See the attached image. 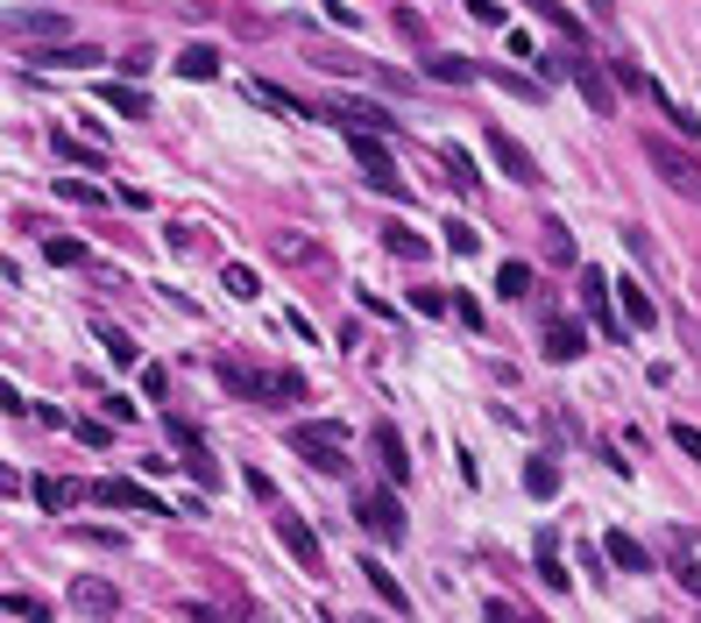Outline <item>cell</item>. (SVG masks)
I'll return each mask as SVG.
<instances>
[{
	"label": "cell",
	"mask_w": 701,
	"mask_h": 623,
	"mask_svg": "<svg viewBox=\"0 0 701 623\" xmlns=\"http://www.w3.org/2000/svg\"><path fill=\"white\" fill-rule=\"evenodd\" d=\"M220 383L234 389V397H248V404H290V397H305V376H298V368H248V362H220Z\"/></svg>",
	"instance_id": "6da1fadb"
},
{
	"label": "cell",
	"mask_w": 701,
	"mask_h": 623,
	"mask_svg": "<svg viewBox=\"0 0 701 623\" xmlns=\"http://www.w3.org/2000/svg\"><path fill=\"white\" fill-rule=\"evenodd\" d=\"M290 454L312 461L319 475H347V433L334 418H298L290 425Z\"/></svg>",
	"instance_id": "7a4b0ae2"
},
{
	"label": "cell",
	"mask_w": 701,
	"mask_h": 623,
	"mask_svg": "<svg viewBox=\"0 0 701 623\" xmlns=\"http://www.w3.org/2000/svg\"><path fill=\"white\" fill-rule=\"evenodd\" d=\"M347 135V156H355V164L368 170V185L383 191V199H404V178H397V156H389V142L376 128H340Z\"/></svg>",
	"instance_id": "3957f363"
},
{
	"label": "cell",
	"mask_w": 701,
	"mask_h": 623,
	"mask_svg": "<svg viewBox=\"0 0 701 623\" xmlns=\"http://www.w3.org/2000/svg\"><path fill=\"white\" fill-rule=\"evenodd\" d=\"M645 164L667 178L673 191H688V199H701V156L694 149H680V142H667V135H645Z\"/></svg>",
	"instance_id": "277c9868"
},
{
	"label": "cell",
	"mask_w": 701,
	"mask_h": 623,
	"mask_svg": "<svg viewBox=\"0 0 701 623\" xmlns=\"http://www.w3.org/2000/svg\"><path fill=\"white\" fill-rule=\"evenodd\" d=\"M164 425H170V446H178V454H185V461H178V467H185V475H191V482H199V490H220V461H213V454H206V439H199V425H185L178 412H170Z\"/></svg>",
	"instance_id": "5b68a950"
},
{
	"label": "cell",
	"mask_w": 701,
	"mask_h": 623,
	"mask_svg": "<svg viewBox=\"0 0 701 623\" xmlns=\"http://www.w3.org/2000/svg\"><path fill=\"white\" fill-rule=\"evenodd\" d=\"M355 517H362V532L376 545H404V511H397V496H389V490H362Z\"/></svg>",
	"instance_id": "8992f818"
},
{
	"label": "cell",
	"mask_w": 701,
	"mask_h": 623,
	"mask_svg": "<svg viewBox=\"0 0 701 623\" xmlns=\"http://www.w3.org/2000/svg\"><path fill=\"white\" fill-rule=\"evenodd\" d=\"M92 503H107V511H142V517H178L164 496H149L142 482H128V475H107V482H92Z\"/></svg>",
	"instance_id": "52a82bcc"
},
{
	"label": "cell",
	"mask_w": 701,
	"mask_h": 623,
	"mask_svg": "<svg viewBox=\"0 0 701 623\" xmlns=\"http://www.w3.org/2000/svg\"><path fill=\"white\" fill-rule=\"evenodd\" d=\"M567 78H574V92H581V100H589V113H595V121H610V113H616V78H602V65H589V57H567Z\"/></svg>",
	"instance_id": "ba28073f"
},
{
	"label": "cell",
	"mask_w": 701,
	"mask_h": 623,
	"mask_svg": "<svg viewBox=\"0 0 701 623\" xmlns=\"http://www.w3.org/2000/svg\"><path fill=\"white\" fill-rule=\"evenodd\" d=\"M610 277H602V269H581V305H589V319L602 326V334H610V340H623V334H631V319H610Z\"/></svg>",
	"instance_id": "9c48e42d"
},
{
	"label": "cell",
	"mask_w": 701,
	"mask_h": 623,
	"mask_svg": "<svg viewBox=\"0 0 701 623\" xmlns=\"http://www.w3.org/2000/svg\"><path fill=\"white\" fill-rule=\"evenodd\" d=\"M277 538H284V553L298 560L305 574H319V567H326V553H319V532H312L305 517H290V511H284V517H277Z\"/></svg>",
	"instance_id": "30bf717a"
},
{
	"label": "cell",
	"mask_w": 701,
	"mask_h": 623,
	"mask_svg": "<svg viewBox=\"0 0 701 623\" xmlns=\"http://www.w3.org/2000/svg\"><path fill=\"white\" fill-rule=\"evenodd\" d=\"M8 36H14V43H43V36H65V14H57V8H8Z\"/></svg>",
	"instance_id": "8fae6325"
},
{
	"label": "cell",
	"mask_w": 701,
	"mask_h": 623,
	"mask_svg": "<svg viewBox=\"0 0 701 623\" xmlns=\"http://www.w3.org/2000/svg\"><path fill=\"white\" fill-rule=\"evenodd\" d=\"M22 65H43V71H86V65H107V57L100 50H92V43H57V50H22Z\"/></svg>",
	"instance_id": "7c38bea8"
},
{
	"label": "cell",
	"mask_w": 701,
	"mask_h": 623,
	"mask_svg": "<svg viewBox=\"0 0 701 623\" xmlns=\"http://www.w3.org/2000/svg\"><path fill=\"white\" fill-rule=\"evenodd\" d=\"M71 610H86V616H121V589L100 574H86V581H71Z\"/></svg>",
	"instance_id": "4fadbf2b"
},
{
	"label": "cell",
	"mask_w": 701,
	"mask_h": 623,
	"mask_svg": "<svg viewBox=\"0 0 701 623\" xmlns=\"http://www.w3.org/2000/svg\"><path fill=\"white\" fill-rule=\"evenodd\" d=\"M368 446H376V461H383V475L389 482H404V475H412V446H404V433H397V425H376V433H368Z\"/></svg>",
	"instance_id": "5bb4252c"
},
{
	"label": "cell",
	"mask_w": 701,
	"mask_h": 623,
	"mask_svg": "<svg viewBox=\"0 0 701 623\" xmlns=\"http://www.w3.org/2000/svg\"><path fill=\"white\" fill-rule=\"evenodd\" d=\"M490 156H496L503 170H511L517 185H539V164H532V156L517 149V135H511V128H490Z\"/></svg>",
	"instance_id": "9a60e30c"
},
{
	"label": "cell",
	"mask_w": 701,
	"mask_h": 623,
	"mask_svg": "<svg viewBox=\"0 0 701 623\" xmlns=\"http://www.w3.org/2000/svg\"><path fill=\"white\" fill-rule=\"evenodd\" d=\"M334 128H376V135H389L397 121H389V107H376V100H334Z\"/></svg>",
	"instance_id": "2e32d148"
},
{
	"label": "cell",
	"mask_w": 701,
	"mask_h": 623,
	"mask_svg": "<svg viewBox=\"0 0 701 623\" xmlns=\"http://www.w3.org/2000/svg\"><path fill=\"white\" fill-rule=\"evenodd\" d=\"M539 581H545V589H553V595H567V560H560V532H553V524H545V532H539Z\"/></svg>",
	"instance_id": "e0dca14e"
},
{
	"label": "cell",
	"mask_w": 701,
	"mask_h": 623,
	"mask_svg": "<svg viewBox=\"0 0 701 623\" xmlns=\"http://www.w3.org/2000/svg\"><path fill=\"white\" fill-rule=\"evenodd\" d=\"M589 355V334H581L574 319H553L545 326V362H581Z\"/></svg>",
	"instance_id": "ac0fdd59"
},
{
	"label": "cell",
	"mask_w": 701,
	"mask_h": 623,
	"mask_svg": "<svg viewBox=\"0 0 701 623\" xmlns=\"http://www.w3.org/2000/svg\"><path fill=\"white\" fill-rule=\"evenodd\" d=\"M355 574L368 581V589H376V602H389V610H412V595H404V581H397V574H389V567H383V560H376V553H368V560H362V567H355Z\"/></svg>",
	"instance_id": "d6986e66"
},
{
	"label": "cell",
	"mask_w": 701,
	"mask_h": 623,
	"mask_svg": "<svg viewBox=\"0 0 701 623\" xmlns=\"http://www.w3.org/2000/svg\"><path fill=\"white\" fill-rule=\"evenodd\" d=\"M602 553H610V567H616V574H645V567H652L645 545H638L631 532H602Z\"/></svg>",
	"instance_id": "ffe728a7"
},
{
	"label": "cell",
	"mask_w": 701,
	"mask_h": 623,
	"mask_svg": "<svg viewBox=\"0 0 701 623\" xmlns=\"http://www.w3.org/2000/svg\"><path fill=\"white\" fill-rule=\"evenodd\" d=\"M616 312H623V319L638 326V334H645V326H659V305L645 298V284H631V277L616 284Z\"/></svg>",
	"instance_id": "44dd1931"
},
{
	"label": "cell",
	"mask_w": 701,
	"mask_h": 623,
	"mask_svg": "<svg viewBox=\"0 0 701 623\" xmlns=\"http://www.w3.org/2000/svg\"><path fill=\"white\" fill-rule=\"evenodd\" d=\"M78 496H92V490H78V482H57V475H36V503H43L50 517H65Z\"/></svg>",
	"instance_id": "7402d4cb"
},
{
	"label": "cell",
	"mask_w": 701,
	"mask_h": 623,
	"mask_svg": "<svg viewBox=\"0 0 701 623\" xmlns=\"http://www.w3.org/2000/svg\"><path fill=\"white\" fill-rule=\"evenodd\" d=\"M440 170H446V185H454V191H475V185H482V178H475V156L454 149V142H440Z\"/></svg>",
	"instance_id": "603a6c76"
},
{
	"label": "cell",
	"mask_w": 701,
	"mask_h": 623,
	"mask_svg": "<svg viewBox=\"0 0 701 623\" xmlns=\"http://www.w3.org/2000/svg\"><path fill=\"white\" fill-rule=\"evenodd\" d=\"M383 248H389V256H397V263H425V256H433V248H425V234H412V227H383Z\"/></svg>",
	"instance_id": "cb8c5ba5"
},
{
	"label": "cell",
	"mask_w": 701,
	"mask_h": 623,
	"mask_svg": "<svg viewBox=\"0 0 701 623\" xmlns=\"http://www.w3.org/2000/svg\"><path fill=\"white\" fill-rule=\"evenodd\" d=\"M248 100H256V107H269V113H284V121H305V107L290 100L284 86H263V78H256V86H248Z\"/></svg>",
	"instance_id": "d4e9b609"
},
{
	"label": "cell",
	"mask_w": 701,
	"mask_h": 623,
	"mask_svg": "<svg viewBox=\"0 0 701 623\" xmlns=\"http://www.w3.org/2000/svg\"><path fill=\"white\" fill-rule=\"evenodd\" d=\"M213 71H220V50H213V43L178 50V78H213Z\"/></svg>",
	"instance_id": "484cf974"
},
{
	"label": "cell",
	"mask_w": 701,
	"mask_h": 623,
	"mask_svg": "<svg viewBox=\"0 0 701 623\" xmlns=\"http://www.w3.org/2000/svg\"><path fill=\"white\" fill-rule=\"evenodd\" d=\"M269 248H277V256H284V263H298V269H319V263H326V256H319V248H312V241H305V234H277V241H269Z\"/></svg>",
	"instance_id": "4316f807"
},
{
	"label": "cell",
	"mask_w": 701,
	"mask_h": 623,
	"mask_svg": "<svg viewBox=\"0 0 701 623\" xmlns=\"http://www.w3.org/2000/svg\"><path fill=\"white\" fill-rule=\"evenodd\" d=\"M50 142H57V156H65V164H107V149H100V142H78V135H65V128H57Z\"/></svg>",
	"instance_id": "83f0119b"
},
{
	"label": "cell",
	"mask_w": 701,
	"mask_h": 623,
	"mask_svg": "<svg viewBox=\"0 0 701 623\" xmlns=\"http://www.w3.org/2000/svg\"><path fill=\"white\" fill-rule=\"evenodd\" d=\"M496 298H511V305L532 298V269H524V263H503V269H496Z\"/></svg>",
	"instance_id": "f1b7e54d"
},
{
	"label": "cell",
	"mask_w": 701,
	"mask_h": 623,
	"mask_svg": "<svg viewBox=\"0 0 701 623\" xmlns=\"http://www.w3.org/2000/svg\"><path fill=\"white\" fill-rule=\"evenodd\" d=\"M100 100H107L113 113H128V121H142V113H149V100H142L135 86H100Z\"/></svg>",
	"instance_id": "f546056e"
},
{
	"label": "cell",
	"mask_w": 701,
	"mask_h": 623,
	"mask_svg": "<svg viewBox=\"0 0 701 623\" xmlns=\"http://www.w3.org/2000/svg\"><path fill=\"white\" fill-rule=\"evenodd\" d=\"M524 8H539L545 22H553V29H560V36H567V43L581 50V22H574V8H553V0H524Z\"/></svg>",
	"instance_id": "4dcf8cb0"
},
{
	"label": "cell",
	"mask_w": 701,
	"mask_h": 623,
	"mask_svg": "<svg viewBox=\"0 0 701 623\" xmlns=\"http://www.w3.org/2000/svg\"><path fill=\"white\" fill-rule=\"evenodd\" d=\"M524 490H532L539 503H545V496H560V467H553V461H532V467H524Z\"/></svg>",
	"instance_id": "1f68e13d"
},
{
	"label": "cell",
	"mask_w": 701,
	"mask_h": 623,
	"mask_svg": "<svg viewBox=\"0 0 701 623\" xmlns=\"http://www.w3.org/2000/svg\"><path fill=\"white\" fill-rule=\"evenodd\" d=\"M433 78H440V86H475V65H467V57H433Z\"/></svg>",
	"instance_id": "d6a6232c"
},
{
	"label": "cell",
	"mask_w": 701,
	"mask_h": 623,
	"mask_svg": "<svg viewBox=\"0 0 701 623\" xmlns=\"http://www.w3.org/2000/svg\"><path fill=\"white\" fill-rule=\"evenodd\" d=\"M440 234H446V248H454V256H482V234L467 227V220H446Z\"/></svg>",
	"instance_id": "836d02e7"
},
{
	"label": "cell",
	"mask_w": 701,
	"mask_h": 623,
	"mask_svg": "<svg viewBox=\"0 0 701 623\" xmlns=\"http://www.w3.org/2000/svg\"><path fill=\"white\" fill-rule=\"evenodd\" d=\"M43 256H50L57 269H78V263H86V241H65V234H50V241H43Z\"/></svg>",
	"instance_id": "e575fe53"
},
{
	"label": "cell",
	"mask_w": 701,
	"mask_h": 623,
	"mask_svg": "<svg viewBox=\"0 0 701 623\" xmlns=\"http://www.w3.org/2000/svg\"><path fill=\"white\" fill-rule=\"evenodd\" d=\"M0 610H8V616H22V623H50V602H43V595H8Z\"/></svg>",
	"instance_id": "d590c367"
},
{
	"label": "cell",
	"mask_w": 701,
	"mask_h": 623,
	"mask_svg": "<svg viewBox=\"0 0 701 623\" xmlns=\"http://www.w3.org/2000/svg\"><path fill=\"white\" fill-rule=\"evenodd\" d=\"M220 284H227L241 305H248V298H263V290H256V269H241V263H227V269H220Z\"/></svg>",
	"instance_id": "8d00e7d4"
},
{
	"label": "cell",
	"mask_w": 701,
	"mask_h": 623,
	"mask_svg": "<svg viewBox=\"0 0 701 623\" xmlns=\"http://www.w3.org/2000/svg\"><path fill=\"white\" fill-rule=\"evenodd\" d=\"M100 347H107V362H113V368H135V340H128V334L100 326Z\"/></svg>",
	"instance_id": "74e56055"
},
{
	"label": "cell",
	"mask_w": 701,
	"mask_h": 623,
	"mask_svg": "<svg viewBox=\"0 0 701 623\" xmlns=\"http://www.w3.org/2000/svg\"><path fill=\"white\" fill-rule=\"evenodd\" d=\"M57 199H71V206H107V191H92L86 178H57Z\"/></svg>",
	"instance_id": "f35d334b"
},
{
	"label": "cell",
	"mask_w": 701,
	"mask_h": 623,
	"mask_svg": "<svg viewBox=\"0 0 701 623\" xmlns=\"http://www.w3.org/2000/svg\"><path fill=\"white\" fill-rule=\"evenodd\" d=\"M539 234H545V256H553V263H574V241H567V227H560V220H545Z\"/></svg>",
	"instance_id": "ab89813d"
},
{
	"label": "cell",
	"mask_w": 701,
	"mask_h": 623,
	"mask_svg": "<svg viewBox=\"0 0 701 623\" xmlns=\"http://www.w3.org/2000/svg\"><path fill=\"white\" fill-rule=\"evenodd\" d=\"M673 581H680V589H688V595L701 602V560H694V553H680V560H673Z\"/></svg>",
	"instance_id": "60d3db41"
},
{
	"label": "cell",
	"mask_w": 701,
	"mask_h": 623,
	"mask_svg": "<svg viewBox=\"0 0 701 623\" xmlns=\"http://www.w3.org/2000/svg\"><path fill=\"white\" fill-rule=\"evenodd\" d=\"M71 433L86 439V446H107V439H113V433H107V418H71Z\"/></svg>",
	"instance_id": "b9f144b4"
},
{
	"label": "cell",
	"mask_w": 701,
	"mask_h": 623,
	"mask_svg": "<svg viewBox=\"0 0 701 623\" xmlns=\"http://www.w3.org/2000/svg\"><path fill=\"white\" fill-rule=\"evenodd\" d=\"M673 446H680L688 461H701V425H688V418H680V425H673Z\"/></svg>",
	"instance_id": "7bdbcfd3"
},
{
	"label": "cell",
	"mask_w": 701,
	"mask_h": 623,
	"mask_svg": "<svg viewBox=\"0 0 701 623\" xmlns=\"http://www.w3.org/2000/svg\"><path fill=\"white\" fill-rule=\"evenodd\" d=\"M461 8H467V14H475V22H482V29H503V8H496V0H461Z\"/></svg>",
	"instance_id": "ee69618b"
},
{
	"label": "cell",
	"mask_w": 701,
	"mask_h": 623,
	"mask_svg": "<svg viewBox=\"0 0 701 623\" xmlns=\"http://www.w3.org/2000/svg\"><path fill=\"white\" fill-rule=\"evenodd\" d=\"M616 86H623V92H652V78H645V71H638V65H631V57H623V65H616Z\"/></svg>",
	"instance_id": "f6af8a7d"
},
{
	"label": "cell",
	"mask_w": 701,
	"mask_h": 623,
	"mask_svg": "<svg viewBox=\"0 0 701 623\" xmlns=\"http://www.w3.org/2000/svg\"><path fill=\"white\" fill-rule=\"evenodd\" d=\"M482 616H496V623H511V616H524V602H511V595H490V602H482Z\"/></svg>",
	"instance_id": "bcb514c9"
},
{
	"label": "cell",
	"mask_w": 701,
	"mask_h": 623,
	"mask_svg": "<svg viewBox=\"0 0 701 623\" xmlns=\"http://www.w3.org/2000/svg\"><path fill=\"white\" fill-rule=\"evenodd\" d=\"M454 312H461V326H467V334H482V305H475V298H467V290H461V298H454Z\"/></svg>",
	"instance_id": "7dc6e473"
},
{
	"label": "cell",
	"mask_w": 701,
	"mask_h": 623,
	"mask_svg": "<svg viewBox=\"0 0 701 623\" xmlns=\"http://www.w3.org/2000/svg\"><path fill=\"white\" fill-rule=\"evenodd\" d=\"M412 305L433 312V319H440V312H454V298H440V290H412Z\"/></svg>",
	"instance_id": "c3c4849f"
},
{
	"label": "cell",
	"mask_w": 701,
	"mask_h": 623,
	"mask_svg": "<svg viewBox=\"0 0 701 623\" xmlns=\"http://www.w3.org/2000/svg\"><path fill=\"white\" fill-rule=\"evenodd\" d=\"M589 14H595V22H610V14H616V0H589Z\"/></svg>",
	"instance_id": "681fc988"
}]
</instances>
